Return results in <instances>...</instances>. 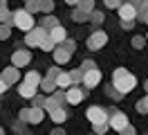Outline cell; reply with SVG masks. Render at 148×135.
<instances>
[{
  "label": "cell",
  "mask_w": 148,
  "mask_h": 135,
  "mask_svg": "<svg viewBox=\"0 0 148 135\" xmlns=\"http://www.w3.org/2000/svg\"><path fill=\"white\" fill-rule=\"evenodd\" d=\"M112 83H114L123 95H128L130 90H135V86H137V77H135L132 72H128L126 68H117V70L112 72Z\"/></svg>",
  "instance_id": "obj_1"
},
{
  "label": "cell",
  "mask_w": 148,
  "mask_h": 135,
  "mask_svg": "<svg viewBox=\"0 0 148 135\" xmlns=\"http://www.w3.org/2000/svg\"><path fill=\"white\" fill-rule=\"evenodd\" d=\"M11 25L23 29V32H29V29H34V18H32V11L27 9H18V11H14L11 14Z\"/></svg>",
  "instance_id": "obj_2"
},
{
  "label": "cell",
  "mask_w": 148,
  "mask_h": 135,
  "mask_svg": "<svg viewBox=\"0 0 148 135\" xmlns=\"http://www.w3.org/2000/svg\"><path fill=\"white\" fill-rule=\"evenodd\" d=\"M85 117L92 122V126H99V124H110L108 119H110V115H108V110L101 106H90L88 110H85Z\"/></svg>",
  "instance_id": "obj_3"
},
{
  "label": "cell",
  "mask_w": 148,
  "mask_h": 135,
  "mask_svg": "<svg viewBox=\"0 0 148 135\" xmlns=\"http://www.w3.org/2000/svg\"><path fill=\"white\" fill-rule=\"evenodd\" d=\"M47 34H49V29L43 27V25H38V27H34V29H29V32H27L25 43H27L29 47H40V43H43V38H45Z\"/></svg>",
  "instance_id": "obj_4"
},
{
  "label": "cell",
  "mask_w": 148,
  "mask_h": 135,
  "mask_svg": "<svg viewBox=\"0 0 148 135\" xmlns=\"http://www.w3.org/2000/svg\"><path fill=\"white\" fill-rule=\"evenodd\" d=\"M45 117V108L43 106H34V108H23L20 110V119L29 122V124H40Z\"/></svg>",
  "instance_id": "obj_5"
},
{
  "label": "cell",
  "mask_w": 148,
  "mask_h": 135,
  "mask_svg": "<svg viewBox=\"0 0 148 135\" xmlns=\"http://www.w3.org/2000/svg\"><path fill=\"white\" fill-rule=\"evenodd\" d=\"M106 41H108V34L103 32V29H97L94 34H90V38H88V50H101L103 45H106Z\"/></svg>",
  "instance_id": "obj_6"
},
{
  "label": "cell",
  "mask_w": 148,
  "mask_h": 135,
  "mask_svg": "<svg viewBox=\"0 0 148 135\" xmlns=\"http://www.w3.org/2000/svg\"><path fill=\"white\" fill-rule=\"evenodd\" d=\"M108 122H110V128H112V131H121V128H126V126L130 124L128 117H126V113H121V110H114Z\"/></svg>",
  "instance_id": "obj_7"
},
{
  "label": "cell",
  "mask_w": 148,
  "mask_h": 135,
  "mask_svg": "<svg viewBox=\"0 0 148 135\" xmlns=\"http://www.w3.org/2000/svg\"><path fill=\"white\" fill-rule=\"evenodd\" d=\"M99 83H101V72L97 70V68H94V70H88V72H83V86H85L88 90L97 88Z\"/></svg>",
  "instance_id": "obj_8"
},
{
  "label": "cell",
  "mask_w": 148,
  "mask_h": 135,
  "mask_svg": "<svg viewBox=\"0 0 148 135\" xmlns=\"http://www.w3.org/2000/svg\"><path fill=\"white\" fill-rule=\"evenodd\" d=\"M29 61H32V54L27 50H16L11 54V65H16V68H25L29 65Z\"/></svg>",
  "instance_id": "obj_9"
},
{
  "label": "cell",
  "mask_w": 148,
  "mask_h": 135,
  "mask_svg": "<svg viewBox=\"0 0 148 135\" xmlns=\"http://www.w3.org/2000/svg\"><path fill=\"white\" fill-rule=\"evenodd\" d=\"M137 16H139V11L135 9V5H132L130 0L119 5V18H123V20H135Z\"/></svg>",
  "instance_id": "obj_10"
},
{
  "label": "cell",
  "mask_w": 148,
  "mask_h": 135,
  "mask_svg": "<svg viewBox=\"0 0 148 135\" xmlns=\"http://www.w3.org/2000/svg\"><path fill=\"white\" fill-rule=\"evenodd\" d=\"M85 97V92L81 88H76V86H70V88L65 90V99H67V104H72V106H76V104H81Z\"/></svg>",
  "instance_id": "obj_11"
},
{
  "label": "cell",
  "mask_w": 148,
  "mask_h": 135,
  "mask_svg": "<svg viewBox=\"0 0 148 135\" xmlns=\"http://www.w3.org/2000/svg\"><path fill=\"white\" fill-rule=\"evenodd\" d=\"M65 101V92H56V95H49L45 101V110H52V108H58V106H63Z\"/></svg>",
  "instance_id": "obj_12"
},
{
  "label": "cell",
  "mask_w": 148,
  "mask_h": 135,
  "mask_svg": "<svg viewBox=\"0 0 148 135\" xmlns=\"http://www.w3.org/2000/svg\"><path fill=\"white\" fill-rule=\"evenodd\" d=\"M70 56H72V52H67L63 45H56V47H54V61L58 63V65L67 63V61H70Z\"/></svg>",
  "instance_id": "obj_13"
},
{
  "label": "cell",
  "mask_w": 148,
  "mask_h": 135,
  "mask_svg": "<svg viewBox=\"0 0 148 135\" xmlns=\"http://www.w3.org/2000/svg\"><path fill=\"white\" fill-rule=\"evenodd\" d=\"M18 95H20V97H25V99H32L34 95H36V86L29 83V81H23V83L18 86Z\"/></svg>",
  "instance_id": "obj_14"
},
{
  "label": "cell",
  "mask_w": 148,
  "mask_h": 135,
  "mask_svg": "<svg viewBox=\"0 0 148 135\" xmlns=\"http://www.w3.org/2000/svg\"><path fill=\"white\" fill-rule=\"evenodd\" d=\"M18 77H20V72H18V68L16 65H11V68H7V70H2V79L7 81V83H16L18 81Z\"/></svg>",
  "instance_id": "obj_15"
},
{
  "label": "cell",
  "mask_w": 148,
  "mask_h": 135,
  "mask_svg": "<svg viewBox=\"0 0 148 135\" xmlns=\"http://www.w3.org/2000/svg\"><path fill=\"white\" fill-rule=\"evenodd\" d=\"M49 36L54 38V43H56V45H61L65 38H67V32H65L61 25H56V27H52V29H49Z\"/></svg>",
  "instance_id": "obj_16"
},
{
  "label": "cell",
  "mask_w": 148,
  "mask_h": 135,
  "mask_svg": "<svg viewBox=\"0 0 148 135\" xmlns=\"http://www.w3.org/2000/svg\"><path fill=\"white\" fill-rule=\"evenodd\" d=\"M49 117H52L54 124H63L65 119H67V113L63 110V106H58V108H52V110H49Z\"/></svg>",
  "instance_id": "obj_17"
},
{
  "label": "cell",
  "mask_w": 148,
  "mask_h": 135,
  "mask_svg": "<svg viewBox=\"0 0 148 135\" xmlns=\"http://www.w3.org/2000/svg\"><path fill=\"white\" fill-rule=\"evenodd\" d=\"M56 83H58V88H70V86H74V83H72V74L61 70V74L56 77Z\"/></svg>",
  "instance_id": "obj_18"
},
{
  "label": "cell",
  "mask_w": 148,
  "mask_h": 135,
  "mask_svg": "<svg viewBox=\"0 0 148 135\" xmlns=\"http://www.w3.org/2000/svg\"><path fill=\"white\" fill-rule=\"evenodd\" d=\"M106 95H108V97H110L112 101H119V99L123 97V92H121V90L117 88L114 83H108V86H106Z\"/></svg>",
  "instance_id": "obj_19"
},
{
  "label": "cell",
  "mask_w": 148,
  "mask_h": 135,
  "mask_svg": "<svg viewBox=\"0 0 148 135\" xmlns=\"http://www.w3.org/2000/svg\"><path fill=\"white\" fill-rule=\"evenodd\" d=\"M40 88L45 90V92H54V88H58V83H56L54 77H49V74H47L45 79L40 81Z\"/></svg>",
  "instance_id": "obj_20"
},
{
  "label": "cell",
  "mask_w": 148,
  "mask_h": 135,
  "mask_svg": "<svg viewBox=\"0 0 148 135\" xmlns=\"http://www.w3.org/2000/svg\"><path fill=\"white\" fill-rule=\"evenodd\" d=\"M72 20H76V23H85V20H90V14H88V11H83L81 7H74Z\"/></svg>",
  "instance_id": "obj_21"
},
{
  "label": "cell",
  "mask_w": 148,
  "mask_h": 135,
  "mask_svg": "<svg viewBox=\"0 0 148 135\" xmlns=\"http://www.w3.org/2000/svg\"><path fill=\"white\" fill-rule=\"evenodd\" d=\"M0 23H11V14L7 9V0H0Z\"/></svg>",
  "instance_id": "obj_22"
},
{
  "label": "cell",
  "mask_w": 148,
  "mask_h": 135,
  "mask_svg": "<svg viewBox=\"0 0 148 135\" xmlns=\"http://www.w3.org/2000/svg\"><path fill=\"white\" fill-rule=\"evenodd\" d=\"M54 47H56V43H54V38L47 34L45 38H43V43H40V50L43 52H54Z\"/></svg>",
  "instance_id": "obj_23"
},
{
  "label": "cell",
  "mask_w": 148,
  "mask_h": 135,
  "mask_svg": "<svg viewBox=\"0 0 148 135\" xmlns=\"http://www.w3.org/2000/svg\"><path fill=\"white\" fill-rule=\"evenodd\" d=\"M25 81L34 83V86H40V81H43V79H40V74H38V72L32 70V72H27V74H25Z\"/></svg>",
  "instance_id": "obj_24"
},
{
  "label": "cell",
  "mask_w": 148,
  "mask_h": 135,
  "mask_svg": "<svg viewBox=\"0 0 148 135\" xmlns=\"http://www.w3.org/2000/svg\"><path fill=\"white\" fill-rule=\"evenodd\" d=\"M9 34H11V23H0V41L9 38Z\"/></svg>",
  "instance_id": "obj_25"
},
{
  "label": "cell",
  "mask_w": 148,
  "mask_h": 135,
  "mask_svg": "<svg viewBox=\"0 0 148 135\" xmlns=\"http://www.w3.org/2000/svg\"><path fill=\"white\" fill-rule=\"evenodd\" d=\"M76 7H81L83 11L92 14V11H94V0H79V5H76Z\"/></svg>",
  "instance_id": "obj_26"
},
{
  "label": "cell",
  "mask_w": 148,
  "mask_h": 135,
  "mask_svg": "<svg viewBox=\"0 0 148 135\" xmlns=\"http://www.w3.org/2000/svg\"><path fill=\"white\" fill-rule=\"evenodd\" d=\"M38 5H40V11H43V14H52V9H54V2H52V0H38Z\"/></svg>",
  "instance_id": "obj_27"
},
{
  "label": "cell",
  "mask_w": 148,
  "mask_h": 135,
  "mask_svg": "<svg viewBox=\"0 0 148 135\" xmlns=\"http://www.w3.org/2000/svg\"><path fill=\"white\" fill-rule=\"evenodd\" d=\"M40 25H43V27H47V29H52V27H56V25H58V18H54V16H45Z\"/></svg>",
  "instance_id": "obj_28"
},
{
  "label": "cell",
  "mask_w": 148,
  "mask_h": 135,
  "mask_svg": "<svg viewBox=\"0 0 148 135\" xmlns=\"http://www.w3.org/2000/svg\"><path fill=\"white\" fill-rule=\"evenodd\" d=\"M137 113H141V115L148 113V92H146V97L141 99V101H137Z\"/></svg>",
  "instance_id": "obj_29"
},
{
  "label": "cell",
  "mask_w": 148,
  "mask_h": 135,
  "mask_svg": "<svg viewBox=\"0 0 148 135\" xmlns=\"http://www.w3.org/2000/svg\"><path fill=\"white\" fill-rule=\"evenodd\" d=\"M70 74H72V83L74 86H76V83H83V70H81V68H79V70H72Z\"/></svg>",
  "instance_id": "obj_30"
},
{
  "label": "cell",
  "mask_w": 148,
  "mask_h": 135,
  "mask_svg": "<svg viewBox=\"0 0 148 135\" xmlns=\"http://www.w3.org/2000/svg\"><path fill=\"white\" fill-rule=\"evenodd\" d=\"M90 23H92V25H101L103 23V14L101 11H92V14H90Z\"/></svg>",
  "instance_id": "obj_31"
},
{
  "label": "cell",
  "mask_w": 148,
  "mask_h": 135,
  "mask_svg": "<svg viewBox=\"0 0 148 135\" xmlns=\"http://www.w3.org/2000/svg\"><path fill=\"white\" fill-rule=\"evenodd\" d=\"M146 41L148 38H144V36H135V38H132V47H135V50H141V47L146 45Z\"/></svg>",
  "instance_id": "obj_32"
},
{
  "label": "cell",
  "mask_w": 148,
  "mask_h": 135,
  "mask_svg": "<svg viewBox=\"0 0 148 135\" xmlns=\"http://www.w3.org/2000/svg\"><path fill=\"white\" fill-rule=\"evenodd\" d=\"M27 11H32V14H34V11H40V5H38V0H27Z\"/></svg>",
  "instance_id": "obj_33"
},
{
  "label": "cell",
  "mask_w": 148,
  "mask_h": 135,
  "mask_svg": "<svg viewBox=\"0 0 148 135\" xmlns=\"http://www.w3.org/2000/svg\"><path fill=\"white\" fill-rule=\"evenodd\" d=\"M32 101H34V106H43V108H45L47 97H43V95H34V97H32Z\"/></svg>",
  "instance_id": "obj_34"
},
{
  "label": "cell",
  "mask_w": 148,
  "mask_h": 135,
  "mask_svg": "<svg viewBox=\"0 0 148 135\" xmlns=\"http://www.w3.org/2000/svg\"><path fill=\"white\" fill-rule=\"evenodd\" d=\"M61 45H63L67 52H74V50H76V43H74V41H70V38H65V41H63Z\"/></svg>",
  "instance_id": "obj_35"
},
{
  "label": "cell",
  "mask_w": 148,
  "mask_h": 135,
  "mask_svg": "<svg viewBox=\"0 0 148 135\" xmlns=\"http://www.w3.org/2000/svg\"><path fill=\"white\" fill-rule=\"evenodd\" d=\"M130 2H132V5H135V9H137L139 14H141V11H144V9H146V5H148V2H144V0H130Z\"/></svg>",
  "instance_id": "obj_36"
},
{
  "label": "cell",
  "mask_w": 148,
  "mask_h": 135,
  "mask_svg": "<svg viewBox=\"0 0 148 135\" xmlns=\"http://www.w3.org/2000/svg\"><path fill=\"white\" fill-rule=\"evenodd\" d=\"M103 5H106L108 9H119L121 0H103Z\"/></svg>",
  "instance_id": "obj_37"
},
{
  "label": "cell",
  "mask_w": 148,
  "mask_h": 135,
  "mask_svg": "<svg viewBox=\"0 0 148 135\" xmlns=\"http://www.w3.org/2000/svg\"><path fill=\"white\" fill-rule=\"evenodd\" d=\"M94 68H97V65H94V61H92V59L83 61V65H81V70H83V72H88V70H94Z\"/></svg>",
  "instance_id": "obj_38"
},
{
  "label": "cell",
  "mask_w": 148,
  "mask_h": 135,
  "mask_svg": "<svg viewBox=\"0 0 148 135\" xmlns=\"http://www.w3.org/2000/svg\"><path fill=\"white\" fill-rule=\"evenodd\" d=\"M108 128H110V124H99V126H94V133H97V135H103Z\"/></svg>",
  "instance_id": "obj_39"
},
{
  "label": "cell",
  "mask_w": 148,
  "mask_h": 135,
  "mask_svg": "<svg viewBox=\"0 0 148 135\" xmlns=\"http://www.w3.org/2000/svg\"><path fill=\"white\" fill-rule=\"evenodd\" d=\"M119 133H121V135H135V133H137V131H135V126H132V124H128V126H126V128H121Z\"/></svg>",
  "instance_id": "obj_40"
},
{
  "label": "cell",
  "mask_w": 148,
  "mask_h": 135,
  "mask_svg": "<svg viewBox=\"0 0 148 135\" xmlns=\"http://www.w3.org/2000/svg\"><path fill=\"white\" fill-rule=\"evenodd\" d=\"M135 27V20H123L121 18V29H132Z\"/></svg>",
  "instance_id": "obj_41"
},
{
  "label": "cell",
  "mask_w": 148,
  "mask_h": 135,
  "mask_svg": "<svg viewBox=\"0 0 148 135\" xmlns=\"http://www.w3.org/2000/svg\"><path fill=\"white\" fill-rule=\"evenodd\" d=\"M7 88H9V83L2 79V74H0V95H5V92H7Z\"/></svg>",
  "instance_id": "obj_42"
},
{
  "label": "cell",
  "mask_w": 148,
  "mask_h": 135,
  "mask_svg": "<svg viewBox=\"0 0 148 135\" xmlns=\"http://www.w3.org/2000/svg\"><path fill=\"white\" fill-rule=\"evenodd\" d=\"M139 18H141V20H144V23H148V5H146V9H144V11H141V14H139Z\"/></svg>",
  "instance_id": "obj_43"
},
{
  "label": "cell",
  "mask_w": 148,
  "mask_h": 135,
  "mask_svg": "<svg viewBox=\"0 0 148 135\" xmlns=\"http://www.w3.org/2000/svg\"><path fill=\"white\" fill-rule=\"evenodd\" d=\"M65 2H67V5H72V7H76V5H79V0H65Z\"/></svg>",
  "instance_id": "obj_44"
},
{
  "label": "cell",
  "mask_w": 148,
  "mask_h": 135,
  "mask_svg": "<svg viewBox=\"0 0 148 135\" xmlns=\"http://www.w3.org/2000/svg\"><path fill=\"white\" fill-rule=\"evenodd\" d=\"M144 90H146V92H148V79H146V83H144Z\"/></svg>",
  "instance_id": "obj_45"
},
{
  "label": "cell",
  "mask_w": 148,
  "mask_h": 135,
  "mask_svg": "<svg viewBox=\"0 0 148 135\" xmlns=\"http://www.w3.org/2000/svg\"><path fill=\"white\" fill-rule=\"evenodd\" d=\"M0 133H5V131H2V126H0Z\"/></svg>",
  "instance_id": "obj_46"
},
{
  "label": "cell",
  "mask_w": 148,
  "mask_h": 135,
  "mask_svg": "<svg viewBox=\"0 0 148 135\" xmlns=\"http://www.w3.org/2000/svg\"><path fill=\"white\" fill-rule=\"evenodd\" d=\"M146 38H148V36H146Z\"/></svg>",
  "instance_id": "obj_47"
}]
</instances>
